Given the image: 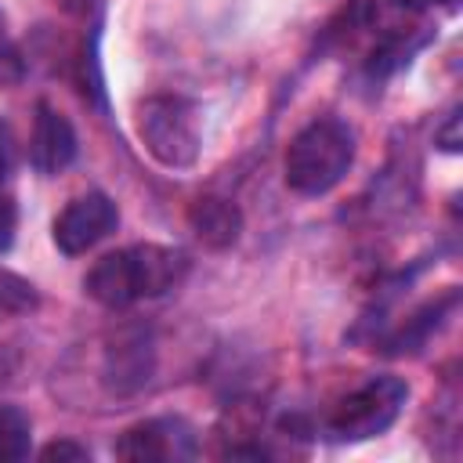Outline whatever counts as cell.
<instances>
[{
  "label": "cell",
  "instance_id": "cell-3",
  "mask_svg": "<svg viewBox=\"0 0 463 463\" xmlns=\"http://www.w3.org/2000/svg\"><path fill=\"white\" fill-rule=\"evenodd\" d=\"M137 137L145 152L166 166V170H188L199 159L203 134H199V112L188 98L177 94H152L134 112Z\"/></svg>",
  "mask_w": 463,
  "mask_h": 463
},
{
  "label": "cell",
  "instance_id": "cell-16",
  "mask_svg": "<svg viewBox=\"0 0 463 463\" xmlns=\"http://www.w3.org/2000/svg\"><path fill=\"white\" fill-rule=\"evenodd\" d=\"M61 11H69V14H87L90 7H94V0H54Z\"/></svg>",
  "mask_w": 463,
  "mask_h": 463
},
{
  "label": "cell",
  "instance_id": "cell-2",
  "mask_svg": "<svg viewBox=\"0 0 463 463\" xmlns=\"http://www.w3.org/2000/svg\"><path fill=\"white\" fill-rule=\"evenodd\" d=\"M354 163V130L340 119L307 123L286 148L282 170L297 195H326L336 188Z\"/></svg>",
  "mask_w": 463,
  "mask_h": 463
},
{
  "label": "cell",
  "instance_id": "cell-1",
  "mask_svg": "<svg viewBox=\"0 0 463 463\" xmlns=\"http://www.w3.org/2000/svg\"><path fill=\"white\" fill-rule=\"evenodd\" d=\"M188 275V257L177 246L137 242L105 253L83 279V289L101 307H127L141 297H163L177 289Z\"/></svg>",
  "mask_w": 463,
  "mask_h": 463
},
{
  "label": "cell",
  "instance_id": "cell-18",
  "mask_svg": "<svg viewBox=\"0 0 463 463\" xmlns=\"http://www.w3.org/2000/svg\"><path fill=\"white\" fill-rule=\"evenodd\" d=\"M402 4H430V0H402Z\"/></svg>",
  "mask_w": 463,
  "mask_h": 463
},
{
  "label": "cell",
  "instance_id": "cell-6",
  "mask_svg": "<svg viewBox=\"0 0 463 463\" xmlns=\"http://www.w3.org/2000/svg\"><path fill=\"white\" fill-rule=\"evenodd\" d=\"M119 459L130 463H166V459H188L195 452L192 427L184 420H141L127 427L112 449Z\"/></svg>",
  "mask_w": 463,
  "mask_h": 463
},
{
  "label": "cell",
  "instance_id": "cell-13",
  "mask_svg": "<svg viewBox=\"0 0 463 463\" xmlns=\"http://www.w3.org/2000/svg\"><path fill=\"white\" fill-rule=\"evenodd\" d=\"M14 228H18V206L14 195L7 188H0V253L14 242Z\"/></svg>",
  "mask_w": 463,
  "mask_h": 463
},
{
  "label": "cell",
  "instance_id": "cell-5",
  "mask_svg": "<svg viewBox=\"0 0 463 463\" xmlns=\"http://www.w3.org/2000/svg\"><path fill=\"white\" fill-rule=\"evenodd\" d=\"M119 228V210L105 192H87L72 199L58 221H54V246L65 257H80L94 250L101 239H109Z\"/></svg>",
  "mask_w": 463,
  "mask_h": 463
},
{
  "label": "cell",
  "instance_id": "cell-8",
  "mask_svg": "<svg viewBox=\"0 0 463 463\" xmlns=\"http://www.w3.org/2000/svg\"><path fill=\"white\" fill-rule=\"evenodd\" d=\"M29 159H33L36 174H43V177L61 174V170L76 159V130H72L69 116L58 112L51 101H40V105H36Z\"/></svg>",
  "mask_w": 463,
  "mask_h": 463
},
{
  "label": "cell",
  "instance_id": "cell-10",
  "mask_svg": "<svg viewBox=\"0 0 463 463\" xmlns=\"http://www.w3.org/2000/svg\"><path fill=\"white\" fill-rule=\"evenodd\" d=\"M29 441H33L29 416L22 409H14V405H0V463L25 459L29 456Z\"/></svg>",
  "mask_w": 463,
  "mask_h": 463
},
{
  "label": "cell",
  "instance_id": "cell-14",
  "mask_svg": "<svg viewBox=\"0 0 463 463\" xmlns=\"http://www.w3.org/2000/svg\"><path fill=\"white\" fill-rule=\"evenodd\" d=\"M40 459H72V463H83V459H90V452L83 445H76V441H51V445L40 449Z\"/></svg>",
  "mask_w": 463,
  "mask_h": 463
},
{
  "label": "cell",
  "instance_id": "cell-4",
  "mask_svg": "<svg viewBox=\"0 0 463 463\" xmlns=\"http://www.w3.org/2000/svg\"><path fill=\"white\" fill-rule=\"evenodd\" d=\"M405 398H409V383L405 380H398V376H373L369 383H362L358 391L340 398V405L326 420V434L333 441L376 438V434H383L398 420Z\"/></svg>",
  "mask_w": 463,
  "mask_h": 463
},
{
  "label": "cell",
  "instance_id": "cell-12",
  "mask_svg": "<svg viewBox=\"0 0 463 463\" xmlns=\"http://www.w3.org/2000/svg\"><path fill=\"white\" fill-rule=\"evenodd\" d=\"M0 80L4 83L22 80V51H18V43H14L11 29H7V14L4 11H0Z\"/></svg>",
  "mask_w": 463,
  "mask_h": 463
},
{
  "label": "cell",
  "instance_id": "cell-11",
  "mask_svg": "<svg viewBox=\"0 0 463 463\" xmlns=\"http://www.w3.org/2000/svg\"><path fill=\"white\" fill-rule=\"evenodd\" d=\"M40 304V293L29 279H22L18 271L4 268L0 264V311H11V315H25V311H36Z\"/></svg>",
  "mask_w": 463,
  "mask_h": 463
},
{
  "label": "cell",
  "instance_id": "cell-17",
  "mask_svg": "<svg viewBox=\"0 0 463 463\" xmlns=\"http://www.w3.org/2000/svg\"><path fill=\"white\" fill-rule=\"evenodd\" d=\"M7 181V148H4V137H0V188Z\"/></svg>",
  "mask_w": 463,
  "mask_h": 463
},
{
  "label": "cell",
  "instance_id": "cell-7",
  "mask_svg": "<svg viewBox=\"0 0 463 463\" xmlns=\"http://www.w3.org/2000/svg\"><path fill=\"white\" fill-rule=\"evenodd\" d=\"M156 369V351L145 329H123L116 333V340L105 351V383L112 394L127 398L134 391H141L152 380Z\"/></svg>",
  "mask_w": 463,
  "mask_h": 463
},
{
  "label": "cell",
  "instance_id": "cell-9",
  "mask_svg": "<svg viewBox=\"0 0 463 463\" xmlns=\"http://www.w3.org/2000/svg\"><path fill=\"white\" fill-rule=\"evenodd\" d=\"M188 224H192L195 239H199L206 250H228V246H235L239 235H242V210H239L232 199L203 195V199L192 203Z\"/></svg>",
  "mask_w": 463,
  "mask_h": 463
},
{
  "label": "cell",
  "instance_id": "cell-15",
  "mask_svg": "<svg viewBox=\"0 0 463 463\" xmlns=\"http://www.w3.org/2000/svg\"><path fill=\"white\" fill-rule=\"evenodd\" d=\"M434 137H438V145H441L445 152H459V112H452L449 123H445Z\"/></svg>",
  "mask_w": 463,
  "mask_h": 463
}]
</instances>
